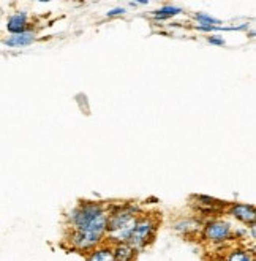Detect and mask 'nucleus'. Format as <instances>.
Returning <instances> with one entry per match:
<instances>
[{"label": "nucleus", "instance_id": "obj_4", "mask_svg": "<svg viewBox=\"0 0 256 261\" xmlns=\"http://www.w3.org/2000/svg\"><path fill=\"white\" fill-rule=\"evenodd\" d=\"M231 236H233V229L228 222L214 220L204 226V238L212 244H223L230 241Z\"/></svg>", "mask_w": 256, "mask_h": 261}, {"label": "nucleus", "instance_id": "obj_5", "mask_svg": "<svg viewBox=\"0 0 256 261\" xmlns=\"http://www.w3.org/2000/svg\"><path fill=\"white\" fill-rule=\"evenodd\" d=\"M231 216L237 220H240L242 223L247 225H254V219H256V214L254 209L248 204H234L231 207Z\"/></svg>", "mask_w": 256, "mask_h": 261}, {"label": "nucleus", "instance_id": "obj_13", "mask_svg": "<svg viewBox=\"0 0 256 261\" xmlns=\"http://www.w3.org/2000/svg\"><path fill=\"white\" fill-rule=\"evenodd\" d=\"M120 14H125V8L117 7V8H114V10L108 11V16H109V18H112V16H120Z\"/></svg>", "mask_w": 256, "mask_h": 261}, {"label": "nucleus", "instance_id": "obj_12", "mask_svg": "<svg viewBox=\"0 0 256 261\" xmlns=\"http://www.w3.org/2000/svg\"><path fill=\"white\" fill-rule=\"evenodd\" d=\"M182 13V8H177V7H161L160 10L154 11V18L155 19H168L173 16H177V14Z\"/></svg>", "mask_w": 256, "mask_h": 261}, {"label": "nucleus", "instance_id": "obj_8", "mask_svg": "<svg viewBox=\"0 0 256 261\" xmlns=\"http://www.w3.org/2000/svg\"><path fill=\"white\" fill-rule=\"evenodd\" d=\"M112 253H114L116 261H133L134 259V249L127 242L117 244L116 249L112 250Z\"/></svg>", "mask_w": 256, "mask_h": 261}, {"label": "nucleus", "instance_id": "obj_6", "mask_svg": "<svg viewBox=\"0 0 256 261\" xmlns=\"http://www.w3.org/2000/svg\"><path fill=\"white\" fill-rule=\"evenodd\" d=\"M35 41V34L32 30H25V32L21 34H14L11 37H8L4 43L10 48H24V46H29Z\"/></svg>", "mask_w": 256, "mask_h": 261}, {"label": "nucleus", "instance_id": "obj_10", "mask_svg": "<svg viewBox=\"0 0 256 261\" xmlns=\"http://www.w3.org/2000/svg\"><path fill=\"white\" fill-rule=\"evenodd\" d=\"M87 261H116L114 259V253L112 249L109 247H103V249H97L90 253Z\"/></svg>", "mask_w": 256, "mask_h": 261}, {"label": "nucleus", "instance_id": "obj_7", "mask_svg": "<svg viewBox=\"0 0 256 261\" xmlns=\"http://www.w3.org/2000/svg\"><path fill=\"white\" fill-rule=\"evenodd\" d=\"M25 27H27V14L25 13L13 14L7 22V29H8V32H11V35L25 32Z\"/></svg>", "mask_w": 256, "mask_h": 261}, {"label": "nucleus", "instance_id": "obj_9", "mask_svg": "<svg viewBox=\"0 0 256 261\" xmlns=\"http://www.w3.org/2000/svg\"><path fill=\"white\" fill-rule=\"evenodd\" d=\"M194 18H196V21H198V29L203 30V32H210L214 27L221 24L220 19H215V18L210 16V14H206V13L194 14Z\"/></svg>", "mask_w": 256, "mask_h": 261}, {"label": "nucleus", "instance_id": "obj_11", "mask_svg": "<svg viewBox=\"0 0 256 261\" xmlns=\"http://www.w3.org/2000/svg\"><path fill=\"white\" fill-rule=\"evenodd\" d=\"M226 261H254L253 253L247 249H234L228 253Z\"/></svg>", "mask_w": 256, "mask_h": 261}, {"label": "nucleus", "instance_id": "obj_2", "mask_svg": "<svg viewBox=\"0 0 256 261\" xmlns=\"http://www.w3.org/2000/svg\"><path fill=\"white\" fill-rule=\"evenodd\" d=\"M138 217L134 216V209L131 207H119L112 214H108V229L106 234L111 241L117 244L128 242V238L133 231Z\"/></svg>", "mask_w": 256, "mask_h": 261}, {"label": "nucleus", "instance_id": "obj_14", "mask_svg": "<svg viewBox=\"0 0 256 261\" xmlns=\"http://www.w3.org/2000/svg\"><path fill=\"white\" fill-rule=\"evenodd\" d=\"M209 43L210 44H215V46H223L224 44V40H223V37H210L209 38Z\"/></svg>", "mask_w": 256, "mask_h": 261}, {"label": "nucleus", "instance_id": "obj_1", "mask_svg": "<svg viewBox=\"0 0 256 261\" xmlns=\"http://www.w3.org/2000/svg\"><path fill=\"white\" fill-rule=\"evenodd\" d=\"M71 244L79 250L94 249L106 234L108 214L97 203H84L71 214Z\"/></svg>", "mask_w": 256, "mask_h": 261}, {"label": "nucleus", "instance_id": "obj_3", "mask_svg": "<svg viewBox=\"0 0 256 261\" xmlns=\"http://www.w3.org/2000/svg\"><path fill=\"white\" fill-rule=\"evenodd\" d=\"M155 228H157V222L152 219V217H143V219H138L136 225H134L133 231L128 238V242L131 247L136 250V249H141L144 245L152 239L154 233H155Z\"/></svg>", "mask_w": 256, "mask_h": 261}]
</instances>
